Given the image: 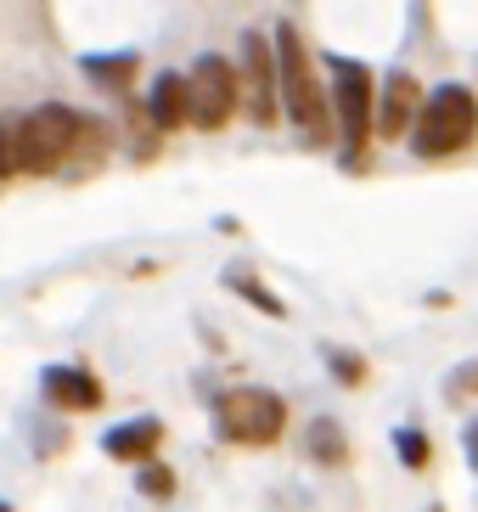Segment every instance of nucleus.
<instances>
[{"instance_id":"nucleus-1","label":"nucleus","mask_w":478,"mask_h":512,"mask_svg":"<svg viewBox=\"0 0 478 512\" xmlns=\"http://www.w3.org/2000/svg\"><path fill=\"white\" fill-rule=\"evenodd\" d=\"M270 51H276V96H282L287 119L299 124V130H310V136H327V96H321V79H315V62L310 51H304L299 29L293 23H276V34H270Z\"/></svg>"},{"instance_id":"nucleus-2","label":"nucleus","mask_w":478,"mask_h":512,"mask_svg":"<svg viewBox=\"0 0 478 512\" xmlns=\"http://www.w3.org/2000/svg\"><path fill=\"white\" fill-rule=\"evenodd\" d=\"M478 136V102L467 85H439L434 96H422V113L411 124V147L422 158H450Z\"/></svg>"},{"instance_id":"nucleus-3","label":"nucleus","mask_w":478,"mask_h":512,"mask_svg":"<svg viewBox=\"0 0 478 512\" xmlns=\"http://www.w3.org/2000/svg\"><path fill=\"white\" fill-rule=\"evenodd\" d=\"M332 74V113H338V136H344V164H355L366 136H372L377 102H372V68L349 57H327Z\"/></svg>"},{"instance_id":"nucleus-4","label":"nucleus","mask_w":478,"mask_h":512,"mask_svg":"<svg viewBox=\"0 0 478 512\" xmlns=\"http://www.w3.org/2000/svg\"><path fill=\"white\" fill-rule=\"evenodd\" d=\"M242 85H237V62H225L220 51H203L186 74V124L197 130H225V119L237 113Z\"/></svg>"},{"instance_id":"nucleus-5","label":"nucleus","mask_w":478,"mask_h":512,"mask_svg":"<svg viewBox=\"0 0 478 512\" xmlns=\"http://www.w3.org/2000/svg\"><path fill=\"white\" fill-rule=\"evenodd\" d=\"M282 422H287V406H282V394H270V389H231L214 400V428L231 445H270L282 434Z\"/></svg>"},{"instance_id":"nucleus-6","label":"nucleus","mask_w":478,"mask_h":512,"mask_svg":"<svg viewBox=\"0 0 478 512\" xmlns=\"http://www.w3.org/2000/svg\"><path fill=\"white\" fill-rule=\"evenodd\" d=\"M79 124H85V113H74L68 102L34 107L29 130H23V175H57L79 141Z\"/></svg>"},{"instance_id":"nucleus-7","label":"nucleus","mask_w":478,"mask_h":512,"mask_svg":"<svg viewBox=\"0 0 478 512\" xmlns=\"http://www.w3.org/2000/svg\"><path fill=\"white\" fill-rule=\"evenodd\" d=\"M237 85H242V102H248L254 124H276V113H282V96H276V51H270L265 34H242Z\"/></svg>"},{"instance_id":"nucleus-8","label":"nucleus","mask_w":478,"mask_h":512,"mask_svg":"<svg viewBox=\"0 0 478 512\" xmlns=\"http://www.w3.org/2000/svg\"><path fill=\"white\" fill-rule=\"evenodd\" d=\"M417 113H422V85L405 74V68H394V74L383 79V102H377L372 130L383 141H405V130L417 124Z\"/></svg>"},{"instance_id":"nucleus-9","label":"nucleus","mask_w":478,"mask_h":512,"mask_svg":"<svg viewBox=\"0 0 478 512\" xmlns=\"http://www.w3.org/2000/svg\"><path fill=\"white\" fill-rule=\"evenodd\" d=\"M40 394L57 411H96L102 406V377L85 366H45L40 372Z\"/></svg>"},{"instance_id":"nucleus-10","label":"nucleus","mask_w":478,"mask_h":512,"mask_svg":"<svg viewBox=\"0 0 478 512\" xmlns=\"http://www.w3.org/2000/svg\"><path fill=\"white\" fill-rule=\"evenodd\" d=\"M158 439H164V422L158 417H130V422H113L102 434V451L113 462H152L158 456Z\"/></svg>"},{"instance_id":"nucleus-11","label":"nucleus","mask_w":478,"mask_h":512,"mask_svg":"<svg viewBox=\"0 0 478 512\" xmlns=\"http://www.w3.org/2000/svg\"><path fill=\"white\" fill-rule=\"evenodd\" d=\"M147 119H152V130H180V124H186V74H158L152 79Z\"/></svg>"},{"instance_id":"nucleus-12","label":"nucleus","mask_w":478,"mask_h":512,"mask_svg":"<svg viewBox=\"0 0 478 512\" xmlns=\"http://www.w3.org/2000/svg\"><path fill=\"white\" fill-rule=\"evenodd\" d=\"M79 74L96 79V85H107V91H119V85H130V79L141 74V57H135V51H102V57H79Z\"/></svg>"},{"instance_id":"nucleus-13","label":"nucleus","mask_w":478,"mask_h":512,"mask_svg":"<svg viewBox=\"0 0 478 512\" xmlns=\"http://www.w3.org/2000/svg\"><path fill=\"white\" fill-rule=\"evenodd\" d=\"M23 130H29V113H0V181L23 175Z\"/></svg>"},{"instance_id":"nucleus-14","label":"nucleus","mask_w":478,"mask_h":512,"mask_svg":"<svg viewBox=\"0 0 478 512\" xmlns=\"http://www.w3.org/2000/svg\"><path fill=\"white\" fill-rule=\"evenodd\" d=\"M310 456H315L321 467H338V462L349 456V445H344V428H338L332 417H315V422H310Z\"/></svg>"},{"instance_id":"nucleus-15","label":"nucleus","mask_w":478,"mask_h":512,"mask_svg":"<svg viewBox=\"0 0 478 512\" xmlns=\"http://www.w3.org/2000/svg\"><path fill=\"white\" fill-rule=\"evenodd\" d=\"M225 287H231V293H242V299L254 304V310H265V316H287V304L276 299L265 282H254L248 271H231V276H225Z\"/></svg>"},{"instance_id":"nucleus-16","label":"nucleus","mask_w":478,"mask_h":512,"mask_svg":"<svg viewBox=\"0 0 478 512\" xmlns=\"http://www.w3.org/2000/svg\"><path fill=\"white\" fill-rule=\"evenodd\" d=\"M135 490L147 501H169L175 496V473H169L164 462H141V473H135Z\"/></svg>"},{"instance_id":"nucleus-17","label":"nucleus","mask_w":478,"mask_h":512,"mask_svg":"<svg viewBox=\"0 0 478 512\" xmlns=\"http://www.w3.org/2000/svg\"><path fill=\"white\" fill-rule=\"evenodd\" d=\"M394 451H400L405 467H428V439H422V428H394Z\"/></svg>"},{"instance_id":"nucleus-18","label":"nucleus","mask_w":478,"mask_h":512,"mask_svg":"<svg viewBox=\"0 0 478 512\" xmlns=\"http://www.w3.org/2000/svg\"><path fill=\"white\" fill-rule=\"evenodd\" d=\"M327 366L344 377V383H360V377H366V361H355V355H344V349H327Z\"/></svg>"},{"instance_id":"nucleus-19","label":"nucleus","mask_w":478,"mask_h":512,"mask_svg":"<svg viewBox=\"0 0 478 512\" xmlns=\"http://www.w3.org/2000/svg\"><path fill=\"white\" fill-rule=\"evenodd\" d=\"M450 394H478V361H467V366L450 372Z\"/></svg>"},{"instance_id":"nucleus-20","label":"nucleus","mask_w":478,"mask_h":512,"mask_svg":"<svg viewBox=\"0 0 478 512\" xmlns=\"http://www.w3.org/2000/svg\"><path fill=\"white\" fill-rule=\"evenodd\" d=\"M467 456H473V467H478V417L467 422Z\"/></svg>"},{"instance_id":"nucleus-21","label":"nucleus","mask_w":478,"mask_h":512,"mask_svg":"<svg viewBox=\"0 0 478 512\" xmlns=\"http://www.w3.org/2000/svg\"><path fill=\"white\" fill-rule=\"evenodd\" d=\"M0 512H12V507H6V501H0Z\"/></svg>"}]
</instances>
